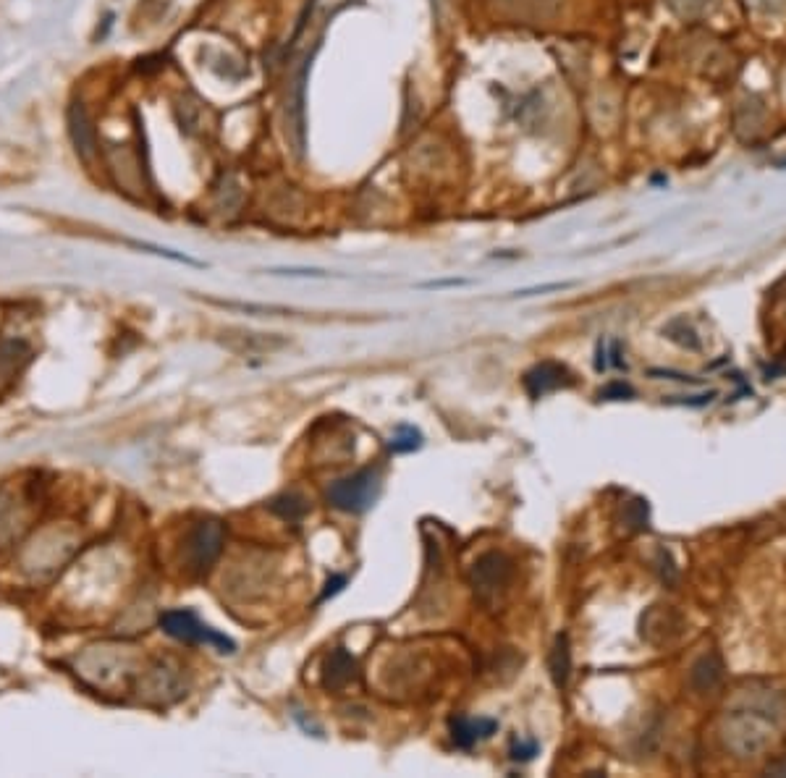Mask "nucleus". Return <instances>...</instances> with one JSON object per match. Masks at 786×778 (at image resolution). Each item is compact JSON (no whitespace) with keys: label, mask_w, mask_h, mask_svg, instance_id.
Here are the masks:
<instances>
[{"label":"nucleus","mask_w":786,"mask_h":778,"mask_svg":"<svg viewBox=\"0 0 786 778\" xmlns=\"http://www.w3.org/2000/svg\"><path fill=\"white\" fill-rule=\"evenodd\" d=\"M786 716V697L773 689L747 692L739 708L726 713L724 744L739 758H750L766 750L773 731Z\"/></svg>","instance_id":"obj_1"},{"label":"nucleus","mask_w":786,"mask_h":778,"mask_svg":"<svg viewBox=\"0 0 786 778\" xmlns=\"http://www.w3.org/2000/svg\"><path fill=\"white\" fill-rule=\"evenodd\" d=\"M71 553H74V538H71L69 532L53 527V530L40 532V535L24 548V553H21V569H24L29 577L42 579L48 577V574L58 572V566H61Z\"/></svg>","instance_id":"obj_2"},{"label":"nucleus","mask_w":786,"mask_h":778,"mask_svg":"<svg viewBox=\"0 0 786 778\" xmlns=\"http://www.w3.org/2000/svg\"><path fill=\"white\" fill-rule=\"evenodd\" d=\"M380 490V475L375 469H359L354 475L341 477L328 488V501L338 511L346 514H362L375 503Z\"/></svg>","instance_id":"obj_3"},{"label":"nucleus","mask_w":786,"mask_h":778,"mask_svg":"<svg viewBox=\"0 0 786 778\" xmlns=\"http://www.w3.org/2000/svg\"><path fill=\"white\" fill-rule=\"evenodd\" d=\"M160 627H163V632L171 634L173 640L179 642H189V645H215V648H221V653H234L236 645L234 640H228L226 634L215 632L213 627H207L205 621H200V616L194 611H166L163 616H160Z\"/></svg>","instance_id":"obj_4"},{"label":"nucleus","mask_w":786,"mask_h":778,"mask_svg":"<svg viewBox=\"0 0 786 778\" xmlns=\"http://www.w3.org/2000/svg\"><path fill=\"white\" fill-rule=\"evenodd\" d=\"M131 668V658L118 645H95L76 661V671L95 687H111Z\"/></svg>","instance_id":"obj_5"},{"label":"nucleus","mask_w":786,"mask_h":778,"mask_svg":"<svg viewBox=\"0 0 786 778\" xmlns=\"http://www.w3.org/2000/svg\"><path fill=\"white\" fill-rule=\"evenodd\" d=\"M223 540H226V527L218 519H202L194 524L184 540L189 569L194 574H205L223 553Z\"/></svg>","instance_id":"obj_6"},{"label":"nucleus","mask_w":786,"mask_h":778,"mask_svg":"<svg viewBox=\"0 0 786 778\" xmlns=\"http://www.w3.org/2000/svg\"><path fill=\"white\" fill-rule=\"evenodd\" d=\"M184 695V676L181 668L171 661H155L139 679V697L145 703L166 705Z\"/></svg>","instance_id":"obj_7"},{"label":"nucleus","mask_w":786,"mask_h":778,"mask_svg":"<svg viewBox=\"0 0 786 778\" xmlns=\"http://www.w3.org/2000/svg\"><path fill=\"white\" fill-rule=\"evenodd\" d=\"M509 579H511L509 558H506L504 553H496V551H490L485 553V556L477 558L475 564H472V572H469V582H472L477 598L483 600V603H490L498 593H504L506 585H509Z\"/></svg>","instance_id":"obj_8"},{"label":"nucleus","mask_w":786,"mask_h":778,"mask_svg":"<svg viewBox=\"0 0 786 778\" xmlns=\"http://www.w3.org/2000/svg\"><path fill=\"white\" fill-rule=\"evenodd\" d=\"M574 375L559 362H540L532 370L524 372V388L532 399H543L548 393L561 391V388H572Z\"/></svg>","instance_id":"obj_9"},{"label":"nucleus","mask_w":786,"mask_h":778,"mask_svg":"<svg viewBox=\"0 0 786 778\" xmlns=\"http://www.w3.org/2000/svg\"><path fill=\"white\" fill-rule=\"evenodd\" d=\"M684 621L682 616L674 611L671 606H653L645 616H642V637L653 645H663L671 642L676 634L682 632Z\"/></svg>","instance_id":"obj_10"},{"label":"nucleus","mask_w":786,"mask_h":778,"mask_svg":"<svg viewBox=\"0 0 786 778\" xmlns=\"http://www.w3.org/2000/svg\"><path fill=\"white\" fill-rule=\"evenodd\" d=\"M32 359V346L21 338H0V391L16 380Z\"/></svg>","instance_id":"obj_11"},{"label":"nucleus","mask_w":786,"mask_h":778,"mask_svg":"<svg viewBox=\"0 0 786 778\" xmlns=\"http://www.w3.org/2000/svg\"><path fill=\"white\" fill-rule=\"evenodd\" d=\"M354 679H357V661H354V655L344 648H336L328 655V661H325L323 666V687L328 689V692H341V689L349 687Z\"/></svg>","instance_id":"obj_12"},{"label":"nucleus","mask_w":786,"mask_h":778,"mask_svg":"<svg viewBox=\"0 0 786 778\" xmlns=\"http://www.w3.org/2000/svg\"><path fill=\"white\" fill-rule=\"evenodd\" d=\"M449 729H451V739L456 742V747H464V750H469L472 744L493 737L498 729V721H493V718L459 716V718H451Z\"/></svg>","instance_id":"obj_13"},{"label":"nucleus","mask_w":786,"mask_h":778,"mask_svg":"<svg viewBox=\"0 0 786 778\" xmlns=\"http://www.w3.org/2000/svg\"><path fill=\"white\" fill-rule=\"evenodd\" d=\"M724 679V661L718 653H705L690 671V684L695 692H713Z\"/></svg>","instance_id":"obj_14"},{"label":"nucleus","mask_w":786,"mask_h":778,"mask_svg":"<svg viewBox=\"0 0 786 778\" xmlns=\"http://www.w3.org/2000/svg\"><path fill=\"white\" fill-rule=\"evenodd\" d=\"M69 131H71V139H74L76 152H79V155H82L84 160L90 158L92 152H95V134H92V126H90V118H87V111H84V108L79 103L71 105Z\"/></svg>","instance_id":"obj_15"},{"label":"nucleus","mask_w":786,"mask_h":778,"mask_svg":"<svg viewBox=\"0 0 786 778\" xmlns=\"http://www.w3.org/2000/svg\"><path fill=\"white\" fill-rule=\"evenodd\" d=\"M548 668H551L553 684L559 689H564L569 684V676H572V650H569V637L564 632L556 637L551 650V658H548Z\"/></svg>","instance_id":"obj_16"},{"label":"nucleus","mask_w":786,"mask_h":778,"mask_svg":"<svg viewBox=\"0 0 786 778\" xmlns=\"http://www.w3.org/2000/svg\"><path fill=\"white\" fill-rule=\"evenodd\" d=\"M504 6L509 14L519 16V19H548L556 11L559 0H504Z\"/></svg>","instance_id":"obj_17"},{"label":"nucleus","mask_w":786,"mask_h":778,"mask_svg":"<svg viewBox=\"0 0 786 778\" xmlns=\"http://www.w3.org/2000/svg\"><path fill=\"white\" fill-rule=\"evenodd\" d=\"M21 524H24V511L16 503V498L0 501V545L14 540L19 535Z\"/></svg>","instance_id":"obj_18"},{"label":"nucleus","mask_w":786,"mask_h":778,"mask_svg":"<svg viewBox=\"0 0 786 778\" xmlns=\"http://www.w3.org/2000/svg\"><path fill=\"white\" fill-rule=\"evenodd\" d=\"M307 501H304L299 493H283V496L273 498L270 501V511L273 514H278L281 519H289V522H297V519H302L304 514H307Z\"/></svg>","instance_id":"obj_19"},{"label":"nucleus","mask_w":786,"mask_h":778,"mask_svg":"<svg viewBox=\"0 0 786 778\" xmlns=\"http://www.w3.org/2000/svg\"><path fill=\"white\" fill-rule=\"evenodd\" d=\"M663 336H669L674 344L684 346V349H692V352H697L700 349V338H697V333L692 331V325L684 320V317H676V320H671L666 328H663Z\"/></svg>","instance_id":"obj_20"},{"label":"nucleus","mask_w":786,"mask_h":778,"mask_svg":"<svg viewBox=\"0 0 786 778\" xmlns=\"http://www.w3.org/2000/svg\"><path fill=\"white\" fill-rule=\"evenodd\" d=\"M663 6L669 8L676 19L682 21H695L708 11L711 0H663Z\"/></svg>","instance_id":"obj_21"},{"label":"nucleus","mask_w":786,"mask_h":778,"mask_svg":"<svg viewBox=\"0 0 786 778\" xmlns=\"http://www.w3.org/2000/svg\"><path fill=\"white\" fill-rule=\"evenodd\" d=\"M648 522H650V506L645 498H635V501H629L627 506H624V524H627L629 530L635 532L648 530Z\"/></svg>","instance_id":"obj_22"},{"label":"nucleus","mask_w":786,"mask_h":778,"mask_svg":"<svg viewBox=\"0 0 786 778\" xmlns=\"http://www.w3.org/2000/svg\"><path fill=\"white\" fill-rule=\"evenodd\" d=\"M422 446V435L420 430H414V427H399V435L391 441V451L393 454H412V451H417V448Z\"/></svg>","instance_id":"obj_23"},{"label":"nucleus","mask_w":786,"mask_h":778,"mask_svg":"<svg viewBox=\"0 0 786 778\" xmlns=\"http://www.w3.org/2000/svg\"><path fill=\"white\" fill-rule=\"evenodd\" d=\"M218 194H221L223 213H226V210H234V207H239V202H242V189H239V184H236L231 176H226L223 186H218Z\"/></svg>","instance_id":"obj_24"},{"label":"nucleus","mask_w":786,"mask_h":778,"mask_svg":"<svg viewBox=\"0 0 786 778\" xmlns=\"http://www.w3.org/2000/svg\"><path fill=\"white\" fill-rule=\"evenodd\" d=\"M598 396H600V399H606V401L632 399V396H635V388L629 386V383H624V380H614V383H608L606 388H600Z\"/></svg>","instance_id":"obj_25"},{"label":"nucleus","mask_w":786,"mask_h":778,"mask_svg":"<svg viewBox=\"0 0 786 778\" xmlns=\"http://www.w3.org/2000/svg\"><path fill=\"white\" fill-rule=\"evenodd\" d=\"M745 6L752 8L755 14L779 16L786 11V0H745Z\"/></svg>","instance_id":"obj_26"},{"label":"nucleus","mask_w":786,"mask_h":778,"mask_svg":"<svg viewBox=\"0 0 786 778\" xmlns=\"http://www.w3.org/2000/svg\"><path fill=\"white\" fill-rule=\"evenodd\" d=\"M655 564H658V572H661V579L666 582V585H676V577H679V572H676L674 561H671V553L666 551H658V556H655Z\"/></svg>","instance_id":"obj_27"},{"label":"nucleus","mask_w":786,"mask_h":778,"mask_svg":"<svg viewBox=\"0 0 786 778\" xmlns=\"http://www.w3.org/2000/svg\"><path fill=\"white\" fill-rule=\"evenodd\" d=\"M538 755V742L535 739H517L511 744V760H532Z\"/></svg>","instance_id":"obj_28"},{"label":"nucleus","mask_w":786,"mask_h":778,"mask_svg":"<svg viewBox=\"0 0 786 778\" xmlns=\"http://www.w3.org/2000/svg\"><path fill=\"white\" fill-rule=\"evenodd\" d=\"M650 375H653V378L679 380V383H692V386L700 383V378H692V375H684V372H674V370H650Z\"/></svg>","instance_id":"obj_29"},{"label":"nucleus","mask_w":786,"mask_h":778,"mask_svg":"<svg viewBox=\"0 0 786 778\" xmlns=\"http://www.w3.org/2000/svg\"><path fill=\"white\" fill-rule=\"evenodd\" d=\"M273 276H291V278H299V276H310V278H325L328 273L325 270H299V268H289V270H270Z\"/></svg>","instance_id":"obj_30"},{"label":"nucleus","mask_w":786,"mask_h":778,"mask_svg":"<svg viewBox=\"0 0 786 778\" xmlns=\"http://www.w3.org/2000/svg\"><path fill=\"white\" fill-rule=\"evenodd\" d=\"M469 281L464 278H446V281H425L420 283V289H449V286H467Z\"/></svg>","instance_id":"obj_31"},{"label":"nucleus","mask_w":786,"mask_h":778,"mask_svg":"<svg viewBox=\"0 0 786 778\" xmlns=\"http://www.w3.org/2000/svg\"><path fill=\"white\" fill-rule=\"evenodd\" d=\"M569 283H548V286H540V289H524L517 291L514 297H532V294H543V291H556V289H566Z\"/></svg>","instance_id":"obj_32"},{"label":"nucleus","mask_w":786,"mask_h":778,"mask_svg":"<svg viewBox=\"0 0 786 778\" xmlns=\"http://www.w3.org/2000/svg\"><path fill=\"white\" fill-rule=\"evenodd\" d=\"M344 585H346V577L328 579V585H325V593H323V600L331 598V595H336V593H341V587H344Z\"/></svg>","instance_id":"obj_33"},{"label":"nucleus","mask_w":786,"mask_h":778,"mask_svg":"<svg viewBox=\"0 0 786 778\" xmlns=\"http://www.w3.org/2000/svg\"><path fill=\"white\" fill-rule=\"evenodd\" d=\"M768 773H771V776H786V763L768 765Z\"/></svg>","instance_id":"obj_34"}]
</instances>
